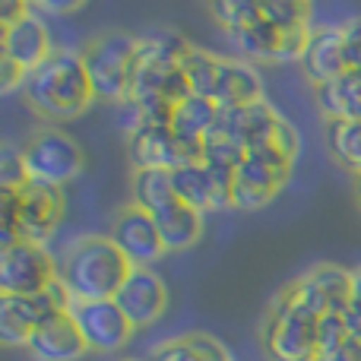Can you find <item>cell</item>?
<instances>
[{
    "label": "cell",
    "mask_w": 361,
    "mask_h": 361,
    "mask_svg": "<svg viewBox=\"0 0 361 361\" xmlns=\"http://www.w3.org/2000/svg\"><path fill=\"white\" fill-rule=\"evenodd\" d=\"M301 70L311 80V86H324V82H333L349 70V61H345V44H343V29H314L311 44H307L305 57H301Z\"/></svg>",
    "instance_id": "obj_19"
},
{
    "label": "cell",
    "mask_w": 361,
    "mask_h": 361,
    "mask_svg": "<svg viewBox=\"0 0 361 361\" xmlns=\"http://www.w3.org/2000/svg\"><path fill=\"white\" fill-rule=\"evenodd\" d=\"M326 121H361V70H345L339 80L314 89Z\"/></svg>",
    "instance_id": "obj_22"
},
{
    "label": "cell",
    "mask_w": 361,
    "mask_h": 361,
    "mask_svg": "<svg viewBox=\"0 0 361 361\" xmlns=\"http://www.w3.org/2000/svg\"><path fill=\"white\" fill-rule=\"evenodd\" d=\"M317 361H361V339H352V343H345L343 349L324 352Z\"/></svg>",
    "instance_id": "obj_38"
},
{
    "label": "cell",
    "mask_w": 361,
    "mask_h": 361,
    "mask_svg": "<svg viewBox=\"0 0 361 361\" xmlns=\"http://www.w3.org/2000/svg\"><path fill=\"white\" fill-rule=\"evenodd\" d=\"M295 295L298 305H305L314 317L324 314H343L349 311V295H352V269H343L336 263H320V267L307 269L305 276L286 286Z\"/></svg>",
    "instance_id": "obj_10"
},
{
    "label": "cell",
    "mask_w": 361,
    "mask_h": 361,
    "mask_svg": "<svg viewBox=\"0 0 361 361\" xmlns=\"http://www.w3.org/2000/svg\"><path fill=\"white\" fill-rule=\"evenodd\" d=\"M244 156H247V149H244L241 143H235L228 133H222L219 127H212V133L203 143V165L219 169V171H231V175H235L238 165L244 162Z\"/></svg>",
    "instance_id": "obj_27"
},
{
    "label": "cell",
    "mask_w": 361,
    "mask_h": 361,
    "mask_svg": "<svg viewBox=\"0 0 361 361\" xmlns=\"http://www.w3.org/2000/svg\"><path fill=\"white\" fill-rule=\"evenodd\" d=\"M209 16L216 19L219 29L231 38L260 19V4H247V0H219V4H209Z\"/></svg>",
    "instance_id": "obj_28"
},
{
    "label": "cell",
    "mask_w": 361,
    "mask_h": 361,
    "mask_svg": "<svg viewBox=\"0 0 361 361\" xmlns=\"http://www.w3.org/2000/svg\"><path fill=\"white\" fill-rule=\"evenodd\" d=\"M32 326L16 314L10 298L0 295V343L4 345H29Z\"/></svg>",
    "instance_id": "obj_32"
},
{
    "label": "cell",
    "mask_w": 361,
    "mask_h": 361,
    "mask_svg": "<svg viewBox=\"0 0 361 361\" xmlns=\"http://www.w3.org/2000/svg\"><path fill=\"white\" fill-rule=\"evenodd\" d=\"M25 80H29V70H23L16 61H10V57H0V92L25 89Z\"/></svg>",
    "instance_id": "obj_36"
},
{
    "label": "cell",
    "mask_w": 361,
    "mask_h": 361,
    "mask_svg": "<svg viewBox=\"0 0 361 361\" xmlns=\"http://www.w3.org/2000/svg\"><path fill=\"white\" fill-rule=\"evenodd\" d=\"M343 44H345L349 70H361V16L349 19V23L343 25Z\"/></svg>",
    "instance_id": "obj_35"
},
{
    "label": "cell",
    "mask_w": 361,
    "mask_h": 361,
    "mask_svg": "<svg viewBox=\"0 0 361 361\" xmlns=\"http://www.w3.org/2000/svg\"><path fill=\"white\" fill-rule=\"evenodd\" d=\"M118 361H140V358H118Z\"/></svg>",
    "instance_id": "obj_41"
},
{
    "label": "cell",
    "mask_w": 361,
    "mask_h": 361,
    "mask_svg": "<svg viewBox=\"0 0 361 361\" xmlns=\"http://www.w3.org/2000/svg\"><path fill=\"white\" fill-rule=\"evenodd\" d=\"M175 184L169 169H133L130 175V203L156 216L159 209L175 203Z\"/></svg>",
    "instance_id": "obj_23"
},
{
    "label": "cell",
    "mask_w": 361,
    "mask_h": 361,
    "mask_svg": "<svg viewBox=\"0 0 361 361\" xmlns=\"http://www.w3.org/2000/svg\"><path fill=\"white\" fill-rule=\"evenodd\" d=\"M86 63L89 82H92L95 99L102 102H130L133 76H137V57H140V38L130 32H102L86 48L80 51Z\"/></svg>",
    "instance_id": "obj_4"
},
{
    "label": "cell",
    "mask_w": 361,
    "mask_h": 361,
    "mask_svg": "<svg viewBox=\"0 0 361 361\" xmlns=\"http://www.w3.org/2000/svg\"><path fill=\"white\" fill-rule=\"evenodd\" d=\"M156 228L159 238L165 244V254H180V250H190L193 244L203 238V212L190 209L187 203L175 200L171 206L159 209L156 216Z\"/></svg>",
    "instance_id": "obj_20"
},
{
    "label": "cell",
    "mask_w": 361,
    "mask_h": 361,
    "mask_svg": "<svg viewBox=\"0 0 361 361\" xmlns=\"http://www.w3.org/2000/svg\"><path fill=\"white\" fill-rule=\"evenodd\" d=\"M231 44H235L247 61H257V63H276L279 61V29L269 25L263 16L257 19L254 25H247L244 32L231 35Z\"/></svg>",
    "instance_id": "obj_26"
},
{
    "label": "cell",
    "mask_w": 361,
    "mask_h": 361,
    "mask_svg": "<svg viewBox=\"0 0 361 361\" xmlns=\"http://www.w3.org/2000/svg\"><path fill=\"white\" fill-rule=\"evenodd\" d=\"M127 156H130L133 169H169V171H175L187 162H197V159L178 143L171 127L146 124V121H133V124L127 127Z\"/></svg>",
    "instance_id": "obj_13"
},
{
    "label": "cell",
    "mask_w": 361,
    "mask_h": 361,
    "mask_svg": "<svg viewBox=\"0 0 361 361\" xmlns=\"http://www.w3.org/2000/svg\"><path fill=\"white\" fill-rule=\"evenodd\" d=\"M317 320L305 305L295 301L288 288H282L260 326V345L269 361H317Z\"/></svg>",
    "instance_id": "obj_5"
},
{
    "label": "cell",
    "mask_w": 361,
    "mask_h": 361,
    "mask_svg": "<svg viewBox=\"0 0 361 361\" xmlns=\"http://www.w3.org/2000/svg\"><path fill=\"white\" fill-rule=\"evenodd\" d=\"M130 269L133 263L108 235H82L63 250L61 282L73 301H108L127 282Z\"/></svg>",
    "instance_id": "obj_3"
},
{
    "label": "cell",
    "mask_w": 361,
    "mask_h": 361,
    "mask_svg": "<svg viewBox=\"0 0 361 361\" xmlns=\"http://www.w3.org/2000/svg\"><path fill=\"white\" fill-rule=\"evenodd\" d=\"M51 54H54V48H51L48 25H44V19H38L35 13H29V16H23L19 23L0 29V57L16 61L19 67L29 70V73L35 67H42Z\"/></svg>",
    "instance_id": "obj_16"
},
{
    "label": "cell",
    "mask_w": 361,
    "mask_h": 361,
    "mask_svg": "<svg viewBox=\"0 0 361 361\" xmlns=\"http://www.w3.org/2000/svg\"><path fill=\"white\" fill-rule=\"evenodd\" d=\"M108 238H111L114 247H118L133 267H149L159 257H165V244H162V238H159L156 219L133 203L121 206L111 216Z\"/></svg>",
    "instance_id": "obj_11"
},
{
    "label": "cell",
    "mask_w": 361,
    "mask_h": 361,
    "mask_svg": "<svg viewBox=\"0 0 361 361\" xmlns=\"http://www.w3.org/2000/svg\"><path fill=\"white\" fill-rule=\"evenodd\" d=\"M355 203H358V209H361V175H355Z\"/></svg>",
    "instance_id": "obj_40"
},
{
    "label": "cell",
    "mask_w": 361,
    "mask_h": 361,
    "mask_svg": "<svg viewBox=\"0 0 361 361\" xmlns=\"http://www.w3.org/2000/svg\"><path fill=\"white\" fill-rule=\"evenodd\" d=\"M349 314L361 326V267L352 269V295H349Z\"/></svg>",
    "instance_id": "obj_39"
},
{
    "label": "cell",
    "mask_w": 361,
    "mask_h": 361,
    "mask_svg": "<svg viewBox=\"0 0 361 361\" xmlns=\"http://www.w3.org/2000/svg\"><path fill=\"white\" fill-rule=\"evenodd\" d=\"M149 361H203V358L197 355V349L190 345V339L180 336V339H169V343L156 345Z\"/></svg>",
    "instance_id": "obj_33"
},
{
    "label": "cell",
    "mask_w": 361,
    "mask_h": 361,
    "mask_svg": "<svg viewBox=\"0 0 361 361\" xmlns=\"http://www.w3.org/2000/svg\"><path fill=\"white\" fill-rule=\"evenodd\" d=\"M29 13H32V6L23 4V0H4V4H0V29L19 23V19L29 16Z\"/></svg>",
    "instance_id": "obj_37"
},
{
    "label": "cell",
    "mask_w": 361,
    "mask_h": 361,
    "mask_svg": "<svg viewBox=\"0 0 361 361\" xmlns=\"http://www.w3.org/2000/svg\"><path fill=\"white\" fill-rule=\"evenodd\" d=\"M25 102L44 121H70L95 102L86 63L80 51L54 48V54L35 67L25 80Z\"/></svg>",
    "instance_id": "obj_2"
},
{
    "label": "cell",
    "mask_w": 361,
    "mask_h": 361,
    "mask_svg": "<svg viewBox=\"0 0 361 361\" xmlns=\"http://www.w3.org/2000/svg\"><path fill=\"white\" fill-rule=\"evenodd\" d=\"M29 355L35 361H76L82 355H89L86 339H82L76 320L67 314H57L54 320L42 324L35 333L29 336Z\"/></svg>",
    "instance_id": "obj_17"
},
{
    "label": "cell",
    "mask_w": 361,
    "mask_h": 361,
    "mask_svg": "<svg viewBox=\"0 0 361 361\" xmlns=\"http://www.w3.org/2000/svg\"><path fill=\"white\" fill-rule=\"evenodd\" d=\"M355 339H361V330H358V336H355Z\"/></svg>",
    "instance_id": "obj_42"
},
{
    "label": "cell",
    "mask_w": 361,
    "mask_h": 361,
    "mask_svg": "<svg viewBox=\"0 0 361 361\" xmlns=\"http://www.w3.org/2000/svg\"><path fill=\"white\" fill-rule=\"evenodd\" d=\"M70 317L76 320L82 339H86L89 352L99 355H111L127 345V339L133 336V324L127 320V314L114 305V298L108 301H73Z\"/></svg>",
    "instance_id": "obj_9"
},
{
    "label": "cell",
    "mask_w": 361,
    "mask_h": 361,
    "mask_svg": "<svg viewBox=\"0 0 361 361\" xmlns=\"http://www.w3.org/2000/svg\"><path fill=\"white\" fill-rule=\"evenodd\" d=\"M361 326L355 324V317H352L349 311L343 314H324V317L317 320V343H320V355L324 352H333V349H343L345 343H352V339L358 336Z\"/></svg>",
    "instance_id": "obj_29"
},
{
    "label": "cell",
    "mask_w": 361,
    "mask_h": 361,
    "mask_svg": "<svg viewBox=\"0 0 361 361\" xmlns=\"http://www.w3.org/2000/svg\"><path fill=\"white\" fill-rule=\"evenodd\" d=\"M260 16L276 29H295V25H311V6L298 0H267L260 4Z\"/></svg>",
    "instance_id": "obj_30"
},
{
    "label": "cell",
    "mask_w": 361,
    "mask_h": 361,
    "mask_svg": "<svg viewBox=\"0 0 361 361\" xmlns=\"http://www.w3.org/2000/svg\"><path fill=\"white\" fill-rule=\"evenodd\" d=\"M29 169H25L23 146L4 143L0 146V190L4 193H19L29 184Z\"/></svg>",
    "instance_id": "obj_31"
},
{
    "label": "cell",
    "mask_w": 361,
    "mask_h": 361,
    "mask_svg": "<svg viewBox=\"0 0 361 361\" xmlns=\"http://www.w3.org/2000/svg\"><path fill=\"white\" fill-rule=\"evenodd\" d=\"M114 305L127 314V320L133 324V330L152 326L169 307V288H165L162 276L152 273L149 267H133L127 282L118 288Z\"/></svg>",
    "instance_id": "obj_15"
},
{
    "label": "cell",
    "mask_w": 361,
    "mask_h": 361,
    "mask_svg": "<svg viewBox=\"0 0 361 361\" xmlns=\"http://www.w3.org/2000/svg\"><path fill=\"white\" fill-rule=\"evenodd\" d=\"M23 156L32 180L54 187H63L67 180H73L86 165L82 146L70 133H63L61 127H38L23 143Z\"/></svg>",
    "instance_id": "obj_7"
},
{
    "label": "cell",
    "mask_w": 361,
    "mask_h": 361,
    "mask_svg": "<svg viewBox=\"0 0 361 361\" xmlns=\"http://www.w3.org/2000/svg\"><path fill=\"white\" fill-rule=\"evenodd\" d=\"M260 99H263V82H260V73L254 70V63L222 57V73H219V86L212 102L219 108H241Z\"/></svg>",
    "instance_id": "obj_21"
},
{
    "label": "cell",
    "mask_w": 361,
    "mask_h": 361,
    "mask_svg": "<svg viewBox=\"0 0 361 361\" xmlns=\"http://www.w3.org/2000/svg\"><path fill=\"white\" fill-rule=\"evenodd\" d=\"M180 70H184V80L190 95H200V99H212L219 86V73H222V57L209 54V51L197 48L193 44L190 51L180 61Z\"/></svg>",
    "instance_id": "obj_25"
},
{
    "label": "cell",
    "mask_w": 361,
    "mask_h": 361,
    "mask_svg": "<svg viewBox=\"0 0 361 361\" xmlns=\"http://www.w3.org/2000/svg\"><path fill=\"white\" fill-rule=\"evenodd\" d=\"M16 200H19V238L32 244H44L57 231L63 209H67L63 187L29 180L16 193Z\"/></svg>",
    "instance_id": "obj_12"
},
{
    "label": "cell",
    "mask_w": 361,
    "mask_h": 361,
    "mask_svg": "<svg viewBox=\"0 0 361 361\" xmlns=\"http://www.w3.org/2000/svg\"><path fill=\"white\" fill-rule=\"evenodd\" d=\"M292 162H295V156L282 152L273 143L247 149L244 162L235 171L231 206L235 209H263L267 203H273L276 193L292 178Z\"/></svg>",
    "instance_id": "obj_6"
},
{
    "label": "cell",
    "mask_w": 361,
    "mask_h": 361,
    "mask_svg": "<svg viewBox=\"0 0 361 361\" xmlns=\"http://www.w3.org/2000/svg\"><path fill=\"white\" fill-rule=\"evenodd\" d=\"M219 121V105L212 99H200V95H187L184 102H178L171 111V133L178 137V143L190 152L197 162H203V143L212 133Z\"/></svg>",
    "instance_id": "obj_18"
},
{
    "label": "cell",
    "mask_w": 361,
    "mask_h": 361,
    "mask_svg": "<svg viewBox=\"0 0 361 361\" xmlns=\"http://www.w3.org/2000/svg\"><path fill=\"white\" fill-rule=\"evenodd\" d=\"M57 279H61V263L51 257L44 244L19 241L0 250V295L4 298L38 295Z\"/></svg>",
    "instance_id": "obj_8"
},
{
    "label": "cell",
    "mask_w": 361,
    "mask_h": 361,
    "mask_svg": "<svg viewBox=\"0 0 361 361\" xmlns=\"http://www.w3.org/2000/svg\"><path fill=\"white\" fill-rule=\"evenodd\" d=\"M193 44L184 35L171 29H159L152 35L140 38V57H137V76H133L130 102L133 121L146 124H171V111L178 102L190 95L184 80L180 61Z\"/></svg>",
    "instance_id": "obj_1"
},
{
    "label": "cell",
    "mask_w": 361,
    "mask_h": 361,
    "mask_svg": "<svg viewBox=\"0 0 361 361\" xmlns=\"http://www.w3.org/2000/svg\"><path fill=\"white\" fill-rule=\"evenodd\" d=\"M187 339H190V345L197 349V355L203 361H231L228 349H225L216 336H209V333H190Z\"/></svg>",
    "instance_id": "obj_34"
},
{
    "label": "cell",
    "mask_w": 361,
    "mask_h": 361,
    "mask_svg": "<svg viewBox=\"0 0 361 361\" xmlns=\"http://www.w3.org/2000/svg\"><path fill=\"white\" fill-rule=\"evenodd\" d=\"M324 143L339 169L361 175V121H326Z\"/></svg>",
    "instance_id": "obj_24"
},
{
    "label": "cell",
    "mask_w": 361,
    "mask_h": 361,
    "mask_svg": "<svg viewBox=\"0 0 361 361\" xmlns=\"http://www.w3.org/2000/svg\"><path fill=\"white\" fill-rule=\"evenodd\" d=\"M171 184H175V197L187 203L197 212H216L222 206H231V184L235 175L231 171L209 169L203 162H187L171 171Z\"/></svg>",
    "instance_id": "obj_14"
}]
</instances>
